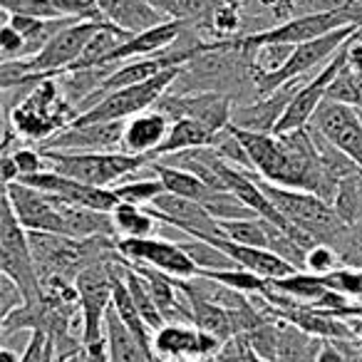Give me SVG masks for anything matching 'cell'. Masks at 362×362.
I'll return each instance as SVG.
<instances>
[{"instance_id": "1", "label": "cell", "mask_w": 362, "mask_h": 362, "mask_svg": "<svg viewBox=\"0 0 362 362\" xmlns=\"http://www.w3.org/2000/svg\"><path fill=\"white\" fill-rule=\"evenodd\" d=\"M77 117L80 112L65 97L60 80L50 77V80L37 82L35 90L8 112L6 124H11L21 139L45 144L47 139L67 129Z\"/></svg>"}, {"instance_id": "2", "label": "cell", "mask_w": 362, "mask_h": 362, "mask_svg": "<svg viewBox=\"0 0 362 362\" xmlns=\"http://www.w3.org/2000/svg\"><path fill=\"white\" fill-rule=\"evenodd\" d=\"M50 169L97 189H110L151 164V159L127 151H55L40 149Z\"/></svg>"}, {"instance_id": "3", "label": "cell", "mask_w": 362, "mask_h": 362, "mask_svg": "<svg viewBox=\"0 0 362 362\" xmlns=\"http://www.w3.org/2000/svg\"><path fill=\"white\" fill-rule=\"evenodd\" d=\"M256 176L258 187L263 189V194L268 197V202L278 209L283 218L288 223L298 228V231L308 233L313 241L322 243L320 238H327L330 233H337L345 223L340 221L335 206L327 204L325 199L315 197L310 192H300V189H286L278 187V184H271V181L261 179V176L253 171Z\"/></svg>"}, {"instance_id": "4", "label": "cell", "mask_w": 362, "mask_h": 362, "mask_svg": "<svg viewBox=\"0 0 362 362\" xmlns=\"http://www.w3.org/2000/svg\"><path fill=\"white\" fill-rule=\"evenodd\" d=\"M187 65L171 67L164 70L161 75L151 77L139 85L122 87V90L107 92L95 107H90L87 112H82L72 124H102V122H127L132 117L149 112L151 107H156V102L169 92V87L176 85V80L181 77Z\"/></svg>"}, {"instance_id": "5", "label": "cell", "mask_w": 362, "mask_h": 362, "mask_svg": "<svg viewBox=\"0 0 362 362\" xmlns=\"http://www.w3.org/2000/svg\"><path fill=\"white\" fill-rule=\"evenodd\" d=\"M0 271L23 291L25 305L42 300V281L30 248V236L18 221L6 197H3V216H0Z\"/></svg>"}, {"instance_id": "6", "label": "cell", "mask_w": 362, "mask_h": 362, "mask_svg": "<svg viewBox=\"0 0 362 362\" xmlns=\"http://www.w3.org/2000/svg\"><path fill=\"white\" fill-rule=\"evenodd\" d=\"M154 110L166 115L171 122L194 119L211 129L214 134H226L233 122V102L226 92L202 90V92H179V95H164L156 102Z\"/></svg>"}, {"instance_id": "7", "label": "cell", "mask_w": 362, "mask_h": 362, "mask_svg": "<svg viewBox=\"0 0 362 362\" xmlns=\"http://www.w3.org/2000/svg\"><path fill=\"white\" fill-rule=\"evenodd\" d=\"M117 251L127 263L149 266L179 281H192L202 273L181 243L166 241V238H117Z\"/></svg>"}, {"instance_id": "8", "label": "cell", "mask_w": 362, "mask_h": 362, "mask_svg": "<svg viewBox=\"0 0 362 362\" xmlns=\"http://www.w3.org/2000/svg\"><path fill=\"white\" fill-rule=\"evenodd\" d=\"M77 293H80L82 308V345L92 340L105 337V317L112 308V296H115V273H112V261L95 263L85 268L75 278Z\"/></svg>"}, {"instance_id": "9", "label": "cell", "mask_w": 362, "mask_h": 362, "mask_svg": "<svg viewBox=\"0 0 362 362\" xmlns=\"http://www.w3.org/2000/svg\"><path fill=\"white\" fill-rule=\"evenodd\" d=\"M310 124L327 144L335 146L362 171V112L357 107L325 100Z\"/></svg>"}, {"instance_id": "10", "label": "cell", "mask_w": 362, "mask_h": 362, "mask_svg": "<svg viewBox=\"0 0 362 362\" xmlns=\"http://www.w3.org/2000/svg\"><path fill=\"white\" fill-rule=\"evenodd\" d=\"M345 45H342L340 52H335V57H332V60L327 62V65L322 67L315 77H310V80H308L305 85L296 92V97L291 100L288 110L283 112L281 122H278V127H276L273 134H283V132H296V129H305V127H310L313 117H315V112L320 110L322 102L327 100L332 82L337 80V75H340L342 67H345V62H347Z\"/></svg>"}, {"instance_id": "11", "label": "cell", "mask_w": 362, "mask_h": 362, "mask_svg": "<svg viewBox=\"0 0 362 362\" xmlns=\"http://www.w3.org/2000/svg\"><path fill=\"white\" fill-rule=\"evenodd\" d=\"M107 25V21H77L72 25L62 28L35 57H30L28 70L33 72H50V75L60 77L65 70H70L80 55L85 52V47L90 45V40Z\"/></svg>"}, {"instance_id": "12", "label": "cell", "mask_w": 362, "mask_h": 362, "mask_svg": "<svg viewBox=\"0 0 362 362\" xmlns=\"http://www.w3.org/2000/svg\"><path fill=\"white\" fill-rule=\"evenodd\" d=\"M6 192L3 197L11 202L13 211H16L18 221L23 228L30 233H57L65 236V221H62V209L52 194L37 192V189L13 181V184H3Z\"/></svg>"}, {"instance_id": "13", "label": "cell", "mask_w": 362, "mask_h": 362, "mask_svg": "<svg viewBox=\"0 0 362 362\" xmlns=\"http://www.w3.org/2000/svg\"><path fill=\"white\" fill-rule=\"evenodd\" d=\"M18 181L37 189V192L52 194V197L60 199V202H65V204L92 209V211L112 214L117 204H119L112 189L90 187V184H82V181H77V179H70V176L57 174L55 169H45V171H40V174H30V176H21Z\"/></svg>"}, {"instance_id": "14", "label": "cell", "mask_w": 362, "mask_h": 362, "mask_svg": "<svg viewBox=\"0 0 362 362\" xmlns=\"http://www.w3.org/2000/svg\"><path fill=\"white\" fill-rule=\"evenodd\" d=\"M223 342L211 332H204L184 322H166L159 332H154L156 357H192L199 362H211L221 352Z\"/></svg>"}, {"instance_id": "15", "label": "cell", "mask_w": 362, "mask_h": 362, "mask_svg": "<svg viewBox=\"0 0 362 362\" xmlns=\"http://www.w3.org/2000/svg\"><path fill=\"white\" fill-rule=\"evenodd\" d=\"M127 122H102V124H70L47 139L42 149L55 151H117L122 149Z\"/></svg>"}, {"instance_id": "16", "label": "cell", "mask_w": 362, "mask_h": 362, "mask_svg": "<svg viewBox=\"0 0 362 362\" xmlns=\"http://www.w3.org/2000/svg\"><path fill=\"white\" fill-rule=\"evenodd\" d=\"M199 241H209L211 246H216L218 251L226 253L238 268L256 273L263 281H281V278H288L300 271V268H296L291 261H286V258L278 256V253L268 251V248L243 246V243H236L226 236H206V238H199Z\"/></svg>"}, {"instance_id": "17", "label": "cell", "mask_w": 362, "mask_h": 362, "mask_svg": "<svg viewBox=\"0 0 362 362\" xmlns=\"http://www.w3.org/2000/svg\"><path fill=\"white\" fill-rule=\"evenodd\" d=\"M189 21H166L156 28H149V30H141L136 35H129L110 57H107L105 67L115 65H124V62L132 60H141V57H151L154 52H164L166 47L174 45L179 37H184V30H187Z\"/></svg>"}, {"instance_id": "18", "label": "cell", "mask_w": 362, "mask_h": 362, "mask_svg": "<svg viewBox=\"0 0 362 362\" xmlns=\"http://www.w3.org/2000/svg\"><path fill=\"white\" fill-rule=\"evenodd\" d=\"M298 80L283 85L281 90H276L268 97H258V102H251V105H243L233 110V127L238 129H248V132H263V134H273L281 122L283 112L288 110L291 100L296 97V92L300 87H296Z\"/></svg>"}, {"instance_id": "19", "label": "cell", "mask_w": 362, "mask_h": 362, "mask_svg": "<svg viewBox=\"0 0 362 362\" xmlns=\"http://www.w3.org/2000/svg\"><path fill=\"white\" fill-rule=\"evenodd\" d=\"M169 129H171V119L166 115H161L159 110L141 112V115L127 119L122 151L151 159L156 154V149L164 144Z\"/></svg>"}, {"instance_id": "20", "label": "cell", "mask_w": 362, "mask_h": 362, "mask_svg": "<svg viewBox=\"0 0 362 362\" xmlns=\"http://www.w3.org/2000/svg\"><path fill=\"white\" fill-rule=\"evenodd\" d=\"M97 6H100V13L105 16L107 23L129 33V35L156 28L166 21H174V18L156 11L146 0H97Z\"/></svg>"}, {"instance_id": "21", "label": "cell", "mask_w": 362, "mask_h": 362, "mask_svg": "<svg viewBox=\"0 0 362 362\" xmlns=\"http://www.w3.org/2000/svg\"><path fill=\"white\" fill-rule=\"evenodd\" d=\"M223 139V134H214L211 129H206L204 124L194 119H176L171 122V129L166 134L164 144L156 149V154L151 156V161L164 159L171 154H184V151L194 149H216L218 141Z\"/></svg>"}, {"instance_id": "22", "label": "cell", "mask_w": 362, "mask_h": 362, "mask_svg": "<svg viewBox=\"0 0 362 362\" xmlns=\"http://www.w3.org/2000/svg\"><path fill=\"white\" fill-rule=\"evenodd\" d=\"M105 335H107V350H110V362H159V357L151 355V352L132 335V330L119 320L115 308L107 310Z\"/></svg>"}, {"instance_id": "23", "label": "cell", "mask_w": 362, "mask_h": 362, "mask_svg": "<svg viewBox=\"0 0 362 362\" xmlns=\"http://www.w3.org/2000/svg\"><path fill=\"white\" fill-rule=\"evenodd\" d=\"M268 286L276 293H281V296L308 308H315L327 296V291H330L325 286V281H322V276H313L308 271H298L288 278H281V281H268Z\"/></svg>"}, {"instance_id": "24", "label": "cell", "mask_w": 362, "mask_h": 362, "mask_svg": "<svg viewBox=\"0 0 362 362\" xmlns=\"http://www.w3.org/2000/svg\"><path fill=\"white\" fill-rule=\"evenodd\" d=\"M317 337L303 332L300 327L281 320V332H278V360L276 362H315L317 350H320Z\"/></svg>"}, {"instance_id": "25", "label": "cell", "mask_w": 362, "mask_h": 362, "mask_svg": "<svg viewBox=\"0 0 362 362\" xmlns=\"http://www.w3.org/2000/svg\"><path fill=\"white\" fill-rule=\"evenodd\" d=\"M115 223L117 236L122 238H149L156 228V218L151 216L149 209L134 206V204H117L115 211L110 214Z\"/></svg>"}, {"instance_id": "26", "label": "cell", "mask_w": 362, "mask_h": 362, "mask_svg": "<svg viewBox=\"0 0 362 362\" xmlns=\"http://www.w3.org/2000/svg\"><path fill=\"white\" fill-rule=\"evenodd\" d=\"M122 266H124V281H127V288H129V293H132V298H134L136 308H139L141 317H144V322L151 327V330L159 332L161 327L166 325V320H164V315H161L159 305L154 303V298H151L149 288H146V281L139 276V273L134 271V268L129 266V263L124 261V258H122Z\"/></svg>"}, {"instance_id": "27", "label": "cell", "mask_w": 362, "mask_h": 362, "mask_svg": "<svg viewBox=\"0 0 362 362\" xmlns=\"http://www.w3.org/2000/svg\"><path fill=\"white\" fill-rule=\"evenodd\" d=\"M117 202L122 204H134V206H151L161 194L166 192L159 176H149V179H134V181H122L115 189Z\"/></svg>"}, {"instance_id": "28", "label": "cell", "mask_w": 362, "mask_h": 362, "mask_svg": "<svg viewBox=\"0 0 362 362\" xmlns=\"http://www.w3.org/2000/svg\"><path fill=\"white\" fill-rule=\"evenodd\" d=\"M181 246H184V251L192 256V261L197 263L202 273L204 271H226V268H238L236 263L226 256V253L218 251V248L211 246L209 241H199V238H194V241H184Z\"/></svg>"}, {"instance_id": "29", "label": "cell", "mask_w": 362, "mask_h": 362, "mask_svg": "<svg viewBox=\"0 0 362 362\" xmlns=\"http://www.w3.org/2000/svg\"><path fill=\"white\" fill-rule=\"evenodd\" d=\"M0 8L6 16H25V18H40V21H57L60 16L50 0H0Z\"/></svg>"}, {"instance_id": "30", "label": "cell", "mask_w": 362, "mask_h": 362, "mask_svg": "<svg viewBox=\"0 0 362 362\" xmlns=\"http://www.w3.org/2000/svg\"><path fill=\"white\" fill-rule=\"evenodd\" d=\"M322 281H325V286L330 288V291L335 293H342V296H347L352 300H360L362 303V268H337L335 273H330V276H322Z\"/></svg>"}, {"instance_id": "31", "label": "cell", "mask_w": 362, "mask_h": 362, "mask_svg": "<svg viewBox=\"0 0 362 362\" xmlns=\"http://www.w3.org/2000/svg\"><path fill=\"white\" fill-rule=\"evenodd\" d=\"M340 266V253L330 246V243H315L310 251L305 253V271L313 276H330Z\"/></svg>"}, {"instance_id": "32", "label": "cell", "mask_w": 362, "mask_h": 362, "mask_svg": "<svg viewBox=\"0 0 362 362\" xmlns=\"http://www.w3.org/2000/svg\"><path fill=\"white\" fill-rule=\"evenodd\" d=\"M23 362H57L52 337L42 330H33L30 340L23 350Z\"/></svg>"}, {"instance_id": "33", "label": "cell", "mask_w": 362, "mask_h": 362, "mask_svg": "<svg viewBox=\"0 0 362 362\" xmlns=\"http://www.w3.org/2000/svg\"><path fill=\"white\" fill-rule=\"evenodd\" d=\"M52 6L65 18H77V21H105L100 13L97 0H50Z\"/></svg>"}, {"instance_id": "34", "label": "cell", "mask_w": 362, "mask_h": 362, "mask_svg": "<svg viewBox=\"0 0 362 362\" xmlns=\"http://www.w3.org/2000/svg\"><path fill=\"white\" fill-rule=\"evenodd\" d=\"M0 55H3V62L25 60V37L8 23H3L0 28Z\"/></svg>"}, {"instance_id": "35", "label": "cell", "mask_w": 362, "mask_h": 362, "mask_svg": "<svg viewBox=\"0 0 362 362\" xmlns=\"http://www.w3.org/2000/svg\"><path fill=\"white\" fill-rule=\"evenodd\" d=\"M11 156H13V161H16L21 176L40 174V171H45V166H50L45 159V154L37 149H30V146H18ZM21 176H18V179H21Z\"/></svg>"}, {"instance_id": "36", "label": "cell", "mask_w": 362, "mask_h": 362, "mask_svg": "<svg viewBox=\"0 0 362 362\" xmlns=\"http://www.w3.org/2000/svg\"><path fill=\"white\" fill-rule=\"evenodd\" d=\"M23 305H25V296H23L21 288L8 276H0V317L6 320L8 315H13Z\"/></svg>"}, {"instance_id": "37", "label": "cell", "mask_w": 362, "mask_h": 362, "mask_svg": "<svg viewBox=\"0 0 362 362\" xmlns=\"http://www.w3.org/2000/svg\"><path fill=\"white\" fill-rule=\"evenodd\" d=\"M184 21H202V18H214V13L223 6V0H176Z\"/></svg>"}, {"instance_id": "38", "label": "cell", "mask_w": 362, "mask_h": 362, "mask_svg": "<svg viewBox=\"0 0 362 362\" xmlns=\"http://www.w3.org/2000/svg\"><path fill=\"white\" fill-rule=\"evenodd\" d=\"M355 0H293V6L298 11H303L300 16H310V13H332V11H342Z\"/></svg>"}, {"instance_id": "39", "label": "cell", "mask_w": 362, "mask_h": 362, "mask_svg": "<svg viewBox=\"0 0 362 362\" xmlns=\"http://www.w3.org/2000/svg\"><path fill=\"white\" fill-rule=\"evenodd\" d=\"M82 362H110V350H107V335L100 337V340L85 342Z\"/></svg>"}, {"instance_id": "40", "label": "cell", "mask_w": 362, "mask_h": 362, "mask_svg": "<svg viewBox=\"0 0 362 362\" xmlns=\"http://www.w3.org/2000/svg\"><path fill=\"white\" fill-rule=\"evenodd\" d=\"M0 362H23V355L11 350V347H3V350H0Z\"/></svg>"}, {"instance_id": "41", "label": "cell", "mask_w": 362, "mask_h": 362, "mask_svg": "<svg viewBox=\"0 0 362 362\" xmlns=\"http://www.w3.org/2000/svg\"><path fill=\"white\" fill-rule=\"evenodd\" d=\"M164 362H197L192 357H171V360H164Z\"/></svg>"}, {"instance_id": "42", "label": "cell", "mask_w": 362, "mask_h": 362, "mask_svg": "<svg viewBox=\"0 0 362 362\" xmlns=\"http://www.w3.org/2000/svg\"><path fill=\"white\" fill-rule=\"evenodd\" d=\"M360 112H362V105H360Z\"/></svg>"}, {"instance_id": "43", "label": "cell", "mask_w": 362, "mask_h": 362, "mask_svg": "<svg viewBox=\"0 0 362 362\" xmlns=\"http://www.w3.org/2000/svg\"><path fill=\"white\" fill-rule=\"evenodd\" d=\"M211 362H214V360H211Z\"/></svg>"}]
</instances>
